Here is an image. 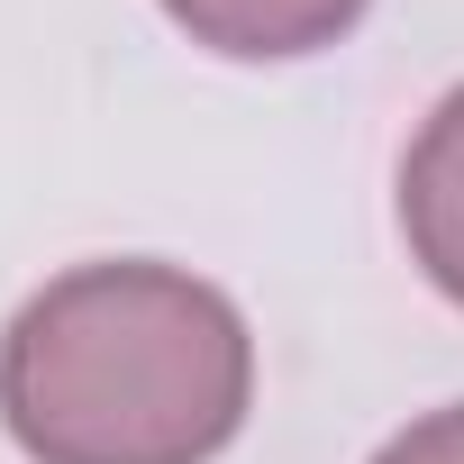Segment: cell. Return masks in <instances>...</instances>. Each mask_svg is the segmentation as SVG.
<instances>
[{"label": "cell", "instance_id": "277c9868", "mask_svg": "<svg viewBox=\"0 0 464 464\" xmlns=\"http://www.w3.org/2000/svg\"><path fill=\"white\" fill-rule=\"evenodd\" d=\"M373 464H464V401H446V410L410 419L401 437H382V446H373Z\"/></svg>", "mask_w": 464, "mask_h": 464}, {"label": "cell", "instance_id": "6da1fadb", "mask_svg": "<svg viewBox=\"0 0 464 464\" xmlns=\"http://www.w3.org/2000/svg\"><path fill=\"white\" fill-rule=\"evenodd\" d=\"M246 410V310L164 256L73 265L0 328V428L28 464H209Z\"/></svg>", "mask_w": 464, "mask_h": 464}, {"label": "cell", "instance_id": "3957f363", "mask_svg": "<svg viewBox=\"0 0 464 464\" xmlns=\"http://www.w3.org/2000/svg\"><path fill=\"white\" fill-rule=\"evenodd\" d=\"M155 10L227 64H292V55L337 46L373 0H155Z\"/></svg>", "mask_w": 464, "mask_h": 464}, {"label": "cell", "instance_id": "7a4b0ae2", "mask_svg": "<svg viewBox=\"0 0 464 464\" xmlns=\"http://www.w3.org/2000/svg\"><path fill=\"white\" fill-rule=\"evenodd\" d=\"M401 246L464 310V82L419 119V137L401 155Z\"/></svg>", "mask_w": 464, "mask_h": 464}]
</instances>
